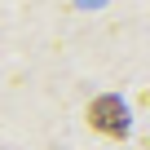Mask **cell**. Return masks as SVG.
I'll return each instance as SVG.
<instances>
[{
    "label": "cell",
    "instance_id": "1",
    "mask_svg": "<svg viewBox=\"0 0 150 150\" xmlns=\"http://www.w3.org/2000/svg\"><path fill=\"white\" fill-rule=\"evenodd\" d=\"M88 124L97 128V132H106V137H124L128 132V110H124V102L119 97H97L93 106H88Z\"/></svg>",
    "mask_w": 150,
    "mask_h": 150
}]
</instances>
